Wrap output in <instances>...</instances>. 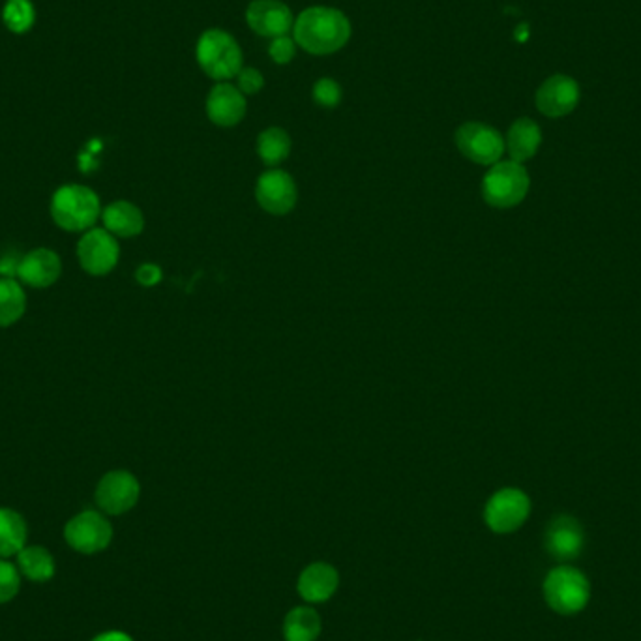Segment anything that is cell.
<instances>
[{"label":"cell","mask_w":641,"mask_h":641,"mask_svg":"<svg viewBox=\"0 0 641 641\" xmlns=\"http://www.w3.org/2000/svg\"><path fill=\"white\" fill-rule=\"evenodd\" d=\"M207 115L216 126H237L246 115V96L237 87L220 83L209 92Z\"/></svg>","instance_id":"obj_16"},{"label":"cell","mask_w":641,"mask_h":641,"mask_svg":"<svg viewBox=\"0 0 641 641\" xmlns=\"http://www.w3.org/2000/svg\"><path fill=\"white\" fill-rule=\"evenodd\" d=\"M312 94H314L315 104L328 107V109H332L342 102V87L338 81H334L330 77H323V79L315 81Z\"/></svg>","instance_id":"obj_26"},{"label":"cell","mask_w":641,"mask_h":641,"mask_svg":"<svg viewBox=\"0 0 641 641\" xmlns=\"http://www.w3.org/2000/svg\"><path fill=\"white\" fill-rule=\"evenodd\" d=\"M135 280L145 287H152V285L160 284L162 282V269L152 265V263H145L141 265L137 272H135Z\"/></svg>","instance_id":"obj_30"},{"label":"cell","mask_w":641,"mask_h":641,"mask_svg":"<svg viewBox=\"0 0 641 641\" xmlns=\"http://www.w3.org/2000/svg\"><path fill=\"white\" fill-rule=\"evenodd\" d=\"M4 23L14 32H25L34 23V10L29 0H8L4 8Z\"/></svg>","instance_id":"obj_25"},{"label":"cell","mask_w":641,"mask_h":641,"mask_svg":"<svg viewBox=\"0 0 641 641\" xmlns=\"http://www.w3.org/2000/svg\"><path fill=\"white\" fill-rule=\"evenodd\" d=\"M197 62L205 74L216 81L237 77L242 66V51L237 40L222 29L205 30L197 42Z\"/></svg>","instance_id":"obj_3"},{"label":"cell","mask_w":641,"mask_h":641,"mask_svg":"<svg viewBox=\"0 0 641 641\" xmlns=\"http://www.w3.org/2000/svg\"><path fill=\"white\" fill-rule=\"evenodd\" d=\"M246 23L255 34L274 40L287 36L295 25V19L280 0H254L246 10Z\"/></svg>","instance_id":"obj_13"},{"label":"cell","mask_w":641,"mask_h":641,"mask_svg":"<svg viewBox=\"0 0 641 641\" xmlns=\"http://www.w3.org/2000/svg\"><path fill=\"white\" fill-rule=\"evenodd\" d=\"M139 482L128 471H111L107 473L96 488V503L105 514L119 516L137 505L139 501Z\"/></svg>","instance_id":"obj_11"},{"label":"cell","mask_w":641,"mask_h":641,"mask_svg":"<svg viewBox=\"0 0 641 641\" xmlns=\"http://www.w3.org/2000/svg\"><path fill=\"white\" fill-rule=\"evenodd\" d=\"M583 527L568 514L553 518L546 529V550L557 561H574L583 550Z\"/></svg>","instance_id":"obj_14"},{"label":"cell","mask_w":641,"mask_h":641,"mask_svg":"<svg viewBox=\"0 0 641 641\" xmlns=\"http://www.w3.org/2000/svg\"><path fill=\"white\" fill-rule=\"evenodd\" d=\"M21 587L19 568L8 561H0V604L14 600Z\"/></svg>","instance_id":"obj_27"},{"label":"cell","mask_w":641,"mask_h":641,"mask_svg":"<svg viewBox=\"0 0 641 641\" xmlns=\"http://www.w3.org/2000/svg\"><path fill=\"white\" fill-rule=\"evenodd\" d=\"M92 641H134L128 634H124V632H117V630H113V632H105V634H100L98 638H94Z\"/></svg>","instance_id":"obj_32"},{"label":"cell","mask_w":641,"mask_h":641,"mask_svg":"<svg viewBox=\"0 0 641 641\" xmlns=\"http://www.w3.org/2000/svg\"><path fill=\"white\" fill-rule=\"evenodd\" d=\"M589 597V580L578 568H553L544 580V598L553 612L559 615H576L582 612Z\"/></svg>","instance_id":"obj_4"},{"label":"cell","mask_w":641,"mask_h":641,"mask_svg":"<svg viewBox=\"0 0 641 641\" xmlns=\"http://www.w3.org/2000/svg\"><path fill=\"white\" fill-rule=\"evenodd\" d=\"M291 152V137L282 128H269L257 139V154L267 165L284 162Z\"/></svg>","instance_id":"obj_24"},{"label":"cell","mask_w":641,"mask_h":641,"mask_svg":"<svg viewBox=\"0 0 641 641\" xmlns=\"http://www.w3.org/2000/svg\"><path fill=\"white\" fill-rule=\"evenodd\" d=\"M540 143H542L540 126L535 120L523 117V119L516 120L510 126L505 147H507L508 154H510V160L523 164V162L531 160L537 154L538 149H540Z\"/></svg>","instance_id":"obj_19"},{"label":"cell","mask_w":641,"mask_h":641,"mask_svg":"<svg viewBox=\"0 0 641 641\" xmlns=\"http://www.w3.org/2000/svg\"><path fill=\"white\" fill-rule=\"evenodd\" d=\"M351 38L347 15L328 6H312L295 19L293 40L312 55H332Z\"/></svg>","instance_id":"obj_1"},{"label":"cell","mask_w":641,"mask_h":641,"mask_svg":"<svg viewBox=\"0 0 641 641\" xmlns=\"http://www.w3.org/2000/svg\"><path fill=\"white\" fill-rule=\"evenodd\" d=\"M265 85V79L261 72H257L255 68H242L239 75H237V89L244 94V96H250V94H257L259 90L263 89Z\"/></svg>","instance_id":"obj_29"},{"label":"cell","mask_w":641,"mask_h":641,"mask_svg":"<svg viewBox=\"0 0 641 641\" xmlns=\"http://www.w3.org/2000/svg\"><path fill=\"white\" fill-rule=\"evenodd\" d=\"M102 220H104L105 229L113 237H120V239L137 237L145 227L143 212L130 201H115L107 205L102 210Z\"/></svg>","instance_id":"obj_18"},{"label":"cell","mask_w":641,"mask_h":641,"mask_svg":"<svg viewBox=\"0 0 641 641\" xmlns=\"http://www.w3.org/2000/svg\"><path fill=\"white\" fill-rule=\"evenodd\" d=\"M77 257L90 276H105L117 267L119 242L107 229H89L77 244Z\"/></svg>","instance_id":"obj_9"},{"label":"cell","mask_w":641,"mask_h":641,"mask_svg":"<svg viewBox=\"0 0 641 641\" xmlns=\"http://www.w3.org/2000/svg\"><path fill=\"white\" fill-rule=\"evenodd\" d=\"M257 203L263 210L274 216H284L297 205V186L289 173L270 169L263 173L255 186Z\"/></svg>","instance_id":"obj_12"},{"label":"cell","mask_w":641,"mask_h":641,"mask_svg":"<svg viewBox=\"0 0 641 641\" xmlns=\"http://www.w3.org/2000/svg\"><path fill=\"white\" fill-rule=\"evenodd\" d=\"M27 523L12 508H0V559H8L25 548Z\"/></svg>","instance_id":"obj_20"},{"label":"cell","mask_w":641,"mask_h":641,"mask_svg":"<svg viewBox=\"0 0 641 641\" xmlns=\"http://www.w3.org/2000/svg\"><path fill=\"white\" fill-rule=\"evenodd\" d=\"M456 147L463 156L478 165L501 162L505 154V139L495 128L482 122H465L456 132Z\"/></svg>","instance_id":"obj_6"},{"label":"cell","mask_w":641,"mask_h":641,"mask_svg":"<svg viewBox=\"0 0 641 641\" xmlns=\"http://www.w3.org/2000/svg\"><path fill=\"white\" fill-rule=\"evenodd\" d=\"M529 192V175L525 167L514 160L497 162L482 180V195L488 205L497 209H512L520 205Z\"/></svg>","instance_id":"obj_5"},{"label":"cell","mask_w":641,"mask_h":641,"mask_svg":"<svg viewBox=\"0 0 641 641\" xmlns=\"http://www.w3.org/2000/svg\"><path fill=\"white\" fill-rule=\"evenodd\" d=\"M27 310V295L14 278H0V328L15 325Z\"/></svg>","instance_id":"obj_22"},{"label":"cell","mask_w":641,"mask_h":641,"mask_svg":"<svg viewBox=\"0 0 641 641\" xmlns=\"http://www.w3.org/2000/svg\"><path fill=\"white\" fill-rule=\"evenodd\" d=\"M64 538L75 552L92 555L109 546L113 538V527L104 514L96 510H85L66 523Z\"/></svg>","instance_id":"obj_7"},{"label":"cell","mask_w":641,"mask_h":641,"mask_svg":"<svg viewBox=\"0 0 641 641\" xmlns=\"http://www.w3.org/2000/svg\"><path fill=\"white\" fill-rule=\"evenodd\" d=\"M21 259H23V255H17L14 252L2 255L0 257V276L2 278H15Z\"/></svg>","instance_id":"obj_31"},{"label":"cell","mask_w":641,"mask_h":641,"mask_svg":"<svg viewBox=\"0 0 641 641\" xmlns=\"http://www.w3.org/2000/svg\"><path fill=\"white\" fill-rule=\"evenodd\" d=\"M51 216L68 233H85L102 216L98 195L83 184H66L51 199Z\"/></svg>","instance_id":"obj_2"},{"label":"cell","mask_w":641,"mask_h":641,"mask_svg":"<svg viewBox=\"0 0 641 641\" xmlns=\"http://www.w3.org/2000/svg\"><path fill=\"white\" fill-rule=\"evenodd\" d=\"M62 261L59 254L49 248H36L27 255H23L17 278L21 284L29 285L34 289L51 287L60 278Z\"/></svg>","instance_id":"obj_15"},{"label":"cell","mask_w":641,"mask_h":641,"mask_svg":"<svg viewBox=\"0 0 641 641\" xmlns=\"http://www.w3.org/2000/svg\"><path fill=\"white\" fill-rule=\"evenodd\" d=\"M340 576L327 563H315L306 568L299 578L300 597L308 602H327L338 589Z\"/></svg>","instance_id":"obj_17"},{"label":"cell","mask_w":641,"mask_h":641,"mask_svg":"<svg viewBox=\"0 0 641 641\" xmlns=\"http://www.w3.org/2000/svg\"><path fill=\"white\" fill-rule=\"evenodd\" d=\"M531 512V501L529 497L516 488H505L495 493L488 501L484 518L488 527L495 533H514L520 529Z\"/></svg>","instance_id":"obj_8"},{"label":"cell","mask_w":641,"mask_h":641,"mask_svg":"<svg viewBox=\"0 0 641 641\" xmlns=\"http://www.w3.org/2000/svg\"><path fill=\"white\" fill-rule=\"evenodd\" d=\"M17 567L32 582H49L55 576V559L40 546H25L17 553Z\"/></svg>","instance_id":"obj_21"},{"label":"cell","mask_w":641,"mask_h":641,"mask_svg":"<svg viewBox=\"0 0 641 641\" xmlns=\"http://www.w3.org/2000/svg\"><path fill=\"white\" fill-rule=\"evenodd\" d=\"M295 53H297V42L289 36H280L270 42V59L274 60L276 64H289L291 60L295 59Z\"/></svg>","instance_id":"obj_28"},{"label":"cell","mask_w":641,"mask_h":641,"mask_svg":"<svg viewBox=\"0 0 641 641\" xmlns=\"http://www.w3.org/2000/svg\"><path fill=\"white\" fill-rule=\"evenodd\" d=\"M285 640L315 641L321 634V619L312 608H295L285 617Z\"/></svg>","instance_id":"obj_23"},{"label":"cell","mask_w":641,"mask_h":641,"mask_svg":"<svg viewBox=\"0 0 641 641\" xmlns=\"http://www.w3.org/2000/svg\"><path fill=\"white\" fill-rule=\"evenodd\" d=\"M580 98H582V90L574 77L555 74L538 87L535 102L542 115L550 119H561L570 115L578 107Z\"/></svg>","instance_id":"obj_10"}]
</instances>
